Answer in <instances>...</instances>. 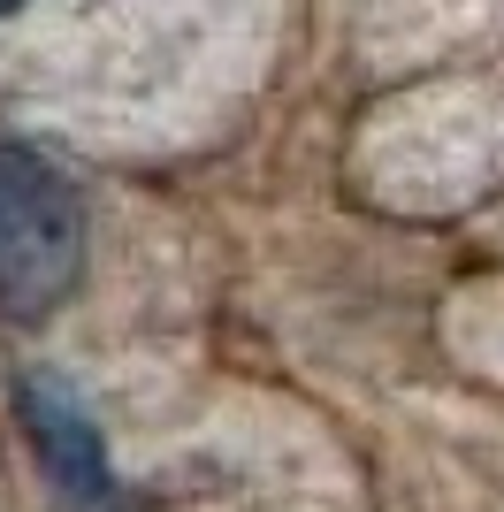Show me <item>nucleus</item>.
Masks as SVG:
<instances>
[{
  "mask_svg": "<svg viewBox=\"0 0 504 512\" xmlns=\"http://www.w3.org/2000/svg\"><path fill=\"white\" fill-rule=\"evenodd\" d=\"M16 413H23V436L39 451L46 482H54L69 505H100L107 497V444H100V428L84 421L77 398H69L54 375H23Z\"/></svg>",
  "mask_w": 504,
  "mask_h": 512,
  "instance_id": "f03ea898",
  "label": "nucleus"
},
{
  "mask_svg": "<svg viewBox=\"0 0 504 512\" xmlns=\"http://www.w3.org/2000/svg\"><path fill=\"white\" fill-rule=\"evenodd\" d=\"M16 8H23V0H0V16H16Z\"/></svg>",
  "mask_w": 504,
  "mask_h": 512,
  "instance_id": "7ed1b4c3",
  "label": "nucleus"
},
{
  "mask_svg": "<svg viewBox=\"0 0 504 512\" xmlns=\"http://www.w3.org/2000/svg\"><path fill=\"white\" fill-rule=\"evenodd\" d=\"M84 276V199L46 153L0 138V314L54 321Z\"/></svg>",
  "mask_w": 504,
  "mask_h": 512,
  "instance_id": "f257e3e1",
  "label": "nucleus"
}]
</instances>
